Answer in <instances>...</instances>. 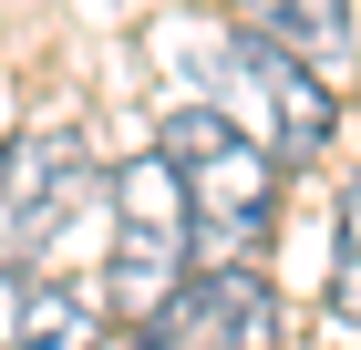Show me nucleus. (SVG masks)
<instances>
[{"label": "nucleus", "mask_w": 361, "mask_h": 350, "mask_svg": "<svg viewBox=\"0 0 361 350\" xmlns=\"http://www.w3.org/2000/svg\"><path fill=\"white\" fill-rule=\"evenodd\" d=\"M145 52H155L176 104H207L217 124H238L279 175L289 165H320L341 144V93L320 73H300L289 52H269L258 31H238L227 11H155L145 21Z\"/></svg>", "instance_id": "obj_1"}, {"label": "nucleus", "mask_w": 361, "mask_h": 350, "mask_svg": "<svg viewBox=\"0 0 361 350\" xmlns=\"http://www.w3.org/2000/svg\"><path fill=\"white\" fill-rule=\"evenodd\" d=\"M155 155L176 165L196 268H248L258 247H269V216H279V165L238 124H217L207 104H166V144Z\"/></svg>", "instance_id": "obj_2"}, {"label": "nucleus", "mask_w": 361, "mask_h": 350, "mask_svg": "<svg viewBox=\"0 0 361 350\" xmlns=\"http://www.w3.org/2000/svg\"><path fill=\"white\" fill-rule=\"evenodd\" d=\"M93 186H104V165H93V135L73 113L11 124V135H0V258L31 268V258L93 206Z\"/></svg>", "instance_id": "obj_3"}, {"label": "nucleus", "mask_w": 361, "mask_h": 350, "mask_svg": "<svg viewBox=\"0 0 361 350\" xmlns=\"http://www.w3.org/2000/svg\"><path fill=\"white\" fill-rule=\"evenodd\" d=\"M186 278H196V247H186L176 165H166V155H135L124 175H114V268H104V309L145 320V309H166Z\"/></svg>", "instance_id": "obj_4"}, {"label": "nucleus", "mask_w": 361, "mask_h": 350, "mask_svg": "<svg viewBox=\"0 0 361 350\" xmlns=\"http://www.w3.org/2000/svg\"><path fill=\"white\" fill-rule=\"evenodd\" d=\"M135 350H279V299L248 268H196L166 309H145Z\"/></svg>", "instance_id": "obj_5"}, {"label": "nucleus", "mask_w": 361, "mask_h": 350, "mask_svg": "<svg viewBox=\"0 0 361 350\" xmlns=\"http://www.w3.org/2000/svg\"><path fill=\"white\" fill-rule=\"evenodd\" d=\"M227 21H238V31H258L269 52H289L300 73H320V82H341V73L361 62L351 0H227Z\"/></svg>", "instance_id": "obj_6"}, {"label": "nucleus", "mask_w": 361, "mask_h": 350, "mask_svg": "<svg viewBox=\"0 0 361 350\" xmlns=\"http://www.w3.org/2000/svg\"><path fill=\"white\" fill-rule=\"evenodd\" d=\"M104 340V299L62 289V278H31L0 258V350H93Z\"/></svg>", "instance_id": "obj_7"}, {"label": "nucleus", "mask_w": 361, "mask_h": 350, "mask_svg": "<svg viewBox=\"0 0 361 350\" xmlns=\"http://www.w3.org/2000/svg\"><path fill=\"white\" fill-rule=\"evenodd\" d=\"M331 299L361 320V165L341 175V268H331Z\"/></svg>", "instance_id": "obj_8"}, {"label": "nucleus", "mask_w": 361, "mask_h": 350, "mask_svg": "<svg viewBox=\"0 0 361 350\" xmlns=\"http://www.w3.org/2000/svg\"><path fill=\"white\" fill-rule=\"evenodd\" d=\"M124 350H135V340H124Z\"/></svg>", "instance_id": "obj_9"}]
</instances>
